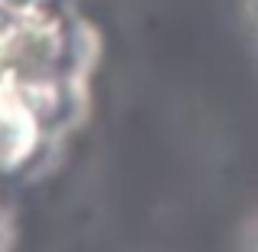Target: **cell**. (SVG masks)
Wrapping results in <instances>:
<instances>
[{
    "mask_svg": "<svg viewBox=\"0 0 258 252\" xmlns=\"http://www.w3.org/2000/svg\"><path fill=\"white\" fill-rule=\"evenodd\" d=\"M245 7H248V17H252V23L258 26V0H245Z\"/></svg>",
    "mask_w": 258,
    "mask_h": 252,
    "instance_id": "obj_2",
    "label": "cell"
},
{
    "mask_svg": "<svg viewBox=\"0 0 258 252\" xmlns=\"http://www.w3.org/2000/svg\"><path fill=\"white\" fill-rule=\"evenodd\" d=\"M39 141V121L20 92H0V167H17Z\"/></svg>",
    "mask_w": 258,
    "mask_h": 252,
    "instance_id": "obj_1",
    "label": "cell"
}]
</instances>
